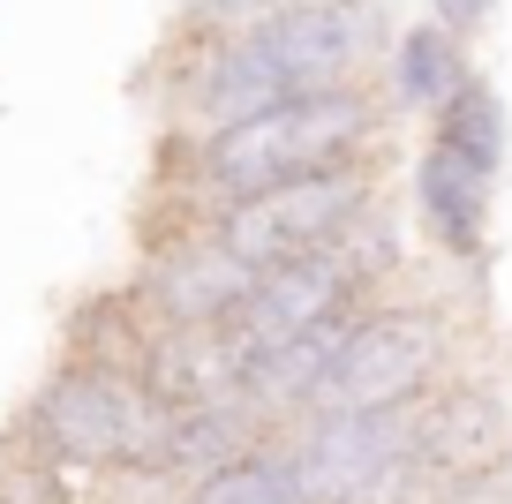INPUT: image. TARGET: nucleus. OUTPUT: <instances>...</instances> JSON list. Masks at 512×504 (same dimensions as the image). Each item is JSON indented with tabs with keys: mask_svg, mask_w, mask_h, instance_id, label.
<instances>
[{
	"mask_svg": "<svg viewBox=\"0 0 512 504\" xmlns=\"http://www.w3.org/2000/svg\"><path fill=\"white\" fill-rule=\"evenodd\" d=\"M392 121H400V113L384 106L377 83H354V91L294 98V106H272V113H256V121H241V128H219V136L189 143L196 219H211L219 204H241V196L287 189V181H302V174H332V166L392 151Z\"/></svg>",
	"mask_w": 512,
	"mask_h": 504,
	"instance_id": "obj_1",
	"label": "nucleus"
},
{
	"mask_svg": "<svg viewBox=\"0 0 512 504\" xmlns=\"http://www.w3.org/2000/svg\"><path fill=\"white\" fill-rule=\"evenodd\" d=\"M23 452L53 474H113V482H159L166 437H174V407L151 399L136 369L106 362H68L31 392L16 422Z\"/></svg>",
	"mask_w": 512,
	"mask_h": 504,
	"instance_id": "obj_2",
	"label": "nucleus"
},
{
	"mask_svg": "<svg viewBox=\"0 0 512 504\" xmlns=\"http://www.w3.org/2000/svg\"><path fill=\"white\" fill-rule=\"evenodd\" d=\"M452 354H460V331H452V316L437 309V301L384 294L377 309L354 324L347 354H339L332 377L317 384L309 414H392V407H415V399H430L437 384L452 377Z\"/></svg>",
	"mask_w": 512,
	"mask_h": 504,
	"instance_id": "obj_3",
	"label": "nucleus"
},
{
	"mask_svg": "<svg viewBox=\"0 0 512 504\" xmlns=\"http://www.w3.org/2000/svg\"><path fill=\"white\" fill-rule=\"evenodd\" d=\"M384 204V151L354 158V166H332V174H302L287 189L241 196V204H219L204 226H219L226 249H241L256 271H279L294 256L332 249L347 226H362L369 211Z\"/></svg>",
	"mask_w": 512,
	"mask_h": 504,
	"instance_id": "obj_4",
	"label": "nucleus"
},
{
	"mask_svg": "<svg viewBox=\"0 0 512 504\" xmlns=\"http://www.w3.org/2000/svg\"><path fill=\"white\" fill-rule=\"evenodd\" d=\"M294 474L309 504H422L415 407L392 414H309L287 429Z\"/></svg>",
	"mask_w": 512,
	"mask_h": 504,
	"instance_id": "obj_5",
	"label": "nucleus"
},
{
	"mask_svg": "<svg viewBox=\"0 0 512 504\" xmlns=\"http://www.w3.org/2000/svg\"><path fill=\"white\" fill-rule=\"evenodd\" d=\"M415 459L422 489L445 504L490 497L512 482V407L482 377H445L430 399H415Z\"/></svg>",
	"mask_w": 512,
	"mask_h": 504,
	"instance_id": "obj_6",
	"label": "nucleus"
},
{
	"mask_svg": "<svg viewBox=\"0 0 512 504\" xmlns=\"http://www.w3.org/2000/svg\"><path fill=\"white\" fill-rule=\"evenodd\" d=\"M256 279H264V271L241 249H226L219 226L189 219L166 241H151L128 286H136V301H144L159 324H234L241 301L256 294Z\"/></svg>",
	"mask_w": 512,
	"mask_h": 504,
	"instance_id": "obj_7",
	"label": "nucleus"
},
{
	"mask_svg": "<svg viewBox=\"0 0 512 504\" xmlns=\"http://www.w3.org/2000/svg\"><path fill=\"white\" fill-rule=\"evenodd\" d=\"M407 196H415V226L437 256L452 264H482L490 249V204H497V174H482L475 158H460L452 143L422 136L415 166H407Z\"/></svg>",
	"mask_w": 512,
	"mask_h": 504,
	"instance_id": "obj_8",
	"label": "nucleus"
},
{
	"mask_svg": "<svg viewBox=\"0 0 512 504\" xmlns=\"http://www.w3.org/2000/svg\"><path fill=\"white\" fill-rule=\"evenodd\" d=\"M144 384L174 414L234 407V399H249V347L234 324H159L144 354Z\"/></svg>",
	"mask_w": 512,
	"mask_h": 504,
	"instance_id": "obj_9",
	"label": "nucleus"
},
{
	"mask_svg": "<svg viewBox=\"0 0 512 504\" xmlns=\"http://www.w3.org/2000/svg\"><path fill=\"white\" fill-rule=\"evenodd\" d=\"M475 76V61H467V38H452L437 16H415L400 23V38H392V53H384V106L400 113V121H437L445 113V98L460 91V83Z\"/></svg>",
	"mask_w": 512,
	"mask_h": 504,
	"instance_id": "obj_10",
	"label": "nucleus"
},
{
	"mask_svg": "<svg viewBox=\"0 0 512 504\" xmlns=\"http://www.w3.org/2000/svg\"><path fill=\"white\" fill-rule=\"evenodd\" d=\"M430 136L452 143L460 158H475L482 174H505V158H512V113H505V98H497V83L490 76H467L460 91L445 98V113L430 121Z\"/></svg>",
	"mask_w": 512,
	"mask_h": 504,
	"instance_id": "obj_11",
	"label": "nucleus"
},
{
	"mask_svg": "<svg viewBox=\"0 0 512 504\" xmlns=\"http://www.w3.org/2000/svg\"><path fill=\"white\" fill-rule=\"evenodd\" d=\"M181 504H309L302 474H294V452H287V429H279L272 444H256L249 459L219 467L211 482H196Z\"/></svg>",
	"mask_w": 512,
	"mask_h": 504,
	"instance_id": "obj_12",
	"label": "nucleus"
},
{
	"mask_svg": "<svg viewBox=\"0 0 512 504\" xmlns=\"http://www.w3.org/2000/svg\"><path fill=\"white\" fill-rule=\"evenodd\" d=\"M302 0H189L181 8V38H241V31H264V23L294 16Z\"/></svg>",
	"mask_w": 512,
	"mask_h": 504,
	"instance_id": "obj_13",
	"label": "nucleus"
},
{
	"mask_svg": "<svg viewBox=\"0 0 512 504\" xmlns=\"http://www.w3.org/2000/svg\"><path fill=\"white\" fill-rule=\"evenodd\" d=\"M505 8V0H430V16L445 23L452 38H475V31H490V16Z\"/></svg>",
	"mask_w": 512,
	"mask_h": 504,
	"instance_id": "obj_14",
	"label": "nucleus"
}]
</instances>
